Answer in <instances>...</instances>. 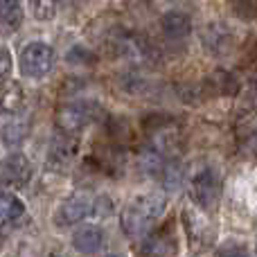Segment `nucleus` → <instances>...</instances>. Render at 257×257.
<instances>
[{"label":"nucleus","mask_w":257,"mask_h":257,"mask_svg":"<svg viewBox=\"0 0 257 257\" xmlns=\"http://www.w3.org/2000/svg\"><path fill=\"white\" fill-rule=\"evenodd\" d=\"M48 257H63V255H59V253H52V255H48Z\"/></svg>","instance_id":"4be33fe9"},{"label":"nucleus","mask_w":257,"mask_h":257,"mask_svg":"<svg viewBox=\"0 0 257 257\" xmlns=\"http://www.w3.org/2000/svg\"><path fill=\"white\" fill-rule=\"evenodd\" d=\"M79 154V138L72 133L59 131L52 138L48 149V165L52 169H66L68 165L75 160V156Z\"/></svg>","instance_id":"1a4fd4ad"},{"label":"nucleus","mask_w":257,"mask_h":257,"mask_svg":"<svg viewBox=\"0 0 257 257\" xmlns=\"http://www.w3.org/2000/svg\"><path fill=\"white\" fill-rule=\"evenodd\" d=\"M165 208H167V199L163 194L149 192V194L133 196L120 214L122 230L128 237H145L147 232H151L156 221L163 217Z\"/></svg>","instance_id":"f257e3e1"},{"label":"nucleus","mask_w":257,"mask_h":257,"mask_svg":"<svg viewBox=\"0 0 257 257\" xmlns=\"http://www.w3.org/2000/svg\"><path fill=\"white\" fill-rule=\"evenodd\" d=\"M176 253V235L172 232V223L158 228L156 232H147L138 244L140 257H167Z\"/></svg>","instance_id":"6e6552de"},{"label":"nucleus","mask_w":257,"mask_h":257,"mask_svg":"<svg viewBox=\"0 0 257 257\" xmlns=\"http://www.w3.org/2000/svg\"><path fill=\"white\" fill-rule=\"evenodd\" d=\"M106 257H124V255H106Z\"/></svg>","instance_id":"5701e85b"},{"label":"nucleus","mask_w":257,"mask_h":257,"mask_svg":"<svg viewBox=\"0 0 257 257\" xmlns=\"http://www.w3.org/2000/svg\"><path fill=\"white\" fill-rule=\"evenodd\" d=\"M27 133H30V126L25 122H9L7 126L3 128V145L14 149V147H21L25 142Z\"/></svg>","instance_id":"f3484780"},{"label":"nucleus","mask_w":257,"mask_h":257,"mask_svg":"<svg viewBox=\"0 0 257 257\" xmlns=\"http://www.w3.org/2000/svg\"><path fill=\"white\" fill-rule=\"evenodd\" d=\"M102 115H104V111L99 108V104L95 99H77V102L63 104L57 111V126H59V131L77 136L86 126L97 122Z\"/></svg>","instance_id":"7ed1b4c3"},{"label":"nucleus","mask_w":257,"mask_h":257,"mask_svg":"<svg viewBox=\"0 0 257 257\" xmlns=\"http://www.w3.org/2000/svg\"><path fill=\"white\" fill-rule=\"evenodd\" d=\"M214 257H248V250L239 239H228L214 250Z\"/></svg>","instance_id":"6ab92c4d"},{"label":"nucleus","mask_w":257,"mask_h":257,"mask_svg":"<svg viewBox=\"0 0 257 257\" xmlns=\"http://www.w3.org/2000/svg\"><path fill=\"white\" fill-rule=\"evenodd\" d=\"M25 108V90L18 81H9L0 90V111L5 115H18Z\"/></svg>","instance_id":"f8f14e48"},{"label":"nucleus","mask_w":257,"mask_h":257,"mask_svg":"<svg viewBox=\"0 0 257 257\" xmlns=\"http://www.w3.org/2000/svg\"><path fill=\"white\" fill-rule=\"evenodd\" d=\"M23 25V7L18 0H0V30L3 32H18Z\"/></svg>","instance_id":"4468645a"},{"label":"nucleus","mask_w":257,"mask_h":257,"mask_svg":"<svg viewBox=\"0 0 257 257\" xmlns=\"http://www.w3.org/2000/svg\"><path fill=\"white\" fill-rule=\"evenodd\" d=\"M205 81H208L205 88L210 90V95H230L232 97V95L239 93V81H237L235 77H232L230 72H226V70L212 72Z\"/></svg>","instance_id":"2eb2a0df"},{"label":"nucleus","mask_w":257,"mask_h":257,"mask_svg":"<svg viewBox=\"0 0 257 257\" xmlns=\"http://www.w3.org/2000/svg\"><path fill=\"white\" fill-rule=\"evenodd\" d=\"M66 59H68L70 63H79V66H81V63H93L97 57H95V54L90 52L88 48H81V45H75V48H72L70 52H68V57H66Z\"/></svg>","instance_id":"aec40b11"},{"label":"nucleus","mask_w":257,"mask_h":257,"mask_svg":"<svg viewBox=\"0 0 257 257\" xmlns=\"http://www.w3.org/2000/svg\"><path fill=\"white\" fill-rule=\"evenodd\" d=\"M25 214V203L12 192H0V223L14 221Z\"/></svg>","instance_id":"dca6fc26"},{"label":"nucleus","mask_w":257,"mask_h":257,"mask_svg":"<svg viewBox=\"0 0 257 257\" xmlns=\"http://www.w3.org/2000/svg\"><path fill=\"white\" fill-rule=\"evenodd\" d=\"M201 41H203V48L208 54H214V57H223L232 50L235 45V36H232V30L223 23H210L205 25L203 34H201Z\"/></svg>","instance_id":"9d476101"},{"label":"nucleus","mask_w":257,"mask_h":257,"mask_svg":"<svg viewBox=\"0 0 257 257\" xmlns=\"http://www.w3.org/2000/svg\"><path fill=\"white\" fill-rule=\"evenodd\" d=\"M181 221H183V228H185V235H187V248H190V255L199 257V255L208 253V250L214 246L217 228H214V223L210 221L201 210L190 208V205L183 208Z\"/></svg>","instance_id":"f03ea898"},{"label":"nucleus","mask_w":257,"mask_h":257,"mask_svg":"<svg viewBox=\"0 0 257 257\" xmlns=\"http://www.w3.org/2000/svg\"><path fill=\"white\" fill-rule=\"evenodd\" d=\"M190 196L194 205L203 212H214L221 201V176L214 167H203L192 176Z\"/></svg>","instance_id":"20e7f679"},{"label":"nucleus","mask_w":257,"mask_h":257,"mask_svg":"<svg viewBox=\"0 0 257 257\" xmlns=\"http://www.w3.org/2000/svg\"><path fill=\"white\" fill-rule=\"evenodd\" d=\"M102 241H104L102 228L93 226V223H86V226L77 228V232L72 235V246H75V250H79V253H84V255L97 253Z\"/></svg>","instance_id":"9b49d317"},{"label":"nucleus","mask_w":257,"mask_h":257,"mask_svg":"<svg viewBox=\"0 0 257 257\" xmlns=\"http://www.w3.org/2000/svg\"><path fill=\"white\" fill-rule=\"evenodd\" d=\"M95 210V199H90L88 194H72L70 199L61 201L54 212V223L59 228H68L75 223L84 221L86 217H90Z\"/></svg>","instance_id":"423d86ee"},{"label":"nucleus","mask_w":257,"mask_h":257,"mask_svg":"<svg viewBox=\"0 0 257 257\" xmlns=\"http://www.w3.org/2000/svg\"><path fill=\"white\" fill-rule=\"evenodd\" d=\"M32 178V165L25 154H14L5 156L0 160V187H25Z\"/></svg>","instance_id":"0eeeda50"},{"label":"nucleus","mask_w":257,"mask_h":257,"mask_svg":"<svg viewBox=\"0 0 257 257\" xmlns=\"http://www.w3.org/2000/svg\"><path fill=\"white\" fill-rule=\"evenodd\" d=\"M54 66V50L43 41H32L21 50L18 57V68L23 77L30 79H41L45 77Z\"/></svg>","instance_id":"39448f33"},{"label":"nucleus","mask_w":257,"mask_h":257,"mask_svg":"<svg viewBox=\"0 0 257 257\" xmlns=\"http://www.w3.org/2000/svg\"><path fill=\"white\" fill-rule=\"evenodd\" d=\"M63 3H75V0H63Z\"/></svg>","instance_id":"b1692460"},{"label":"nucleus","mask_w":257,"mask_h":257,"mask_svg":"<svg viewBox=\"0 0 257 257\" xmlns=\"http://www.w3.org/2000/svg\"><path fill=\"white\" fill-rule=\"evenodd\" d=\"M160 27L163 32L169 36V39H185L192 32V18L183 12H167L163 18H160Z\"/></svg>","instance_id":"ddd939ff"},{"label":"nucleus","mask_w":257,"mask_h":257,"mask_svg":"<svg viewBox=\"0 0 257 257\" xmlns=\"http://www.w3.org/2000/svg\"><path fill=\"white\" fill-rule=\"evenodd\" d=\"M12 66H14L12 52H9L7 48H3V45H0V81H3L5 77H9V72H12Z\"/></svg>","instance_id":"412c9836"},{"label":"nucleus","mask_w":257,"mask_h":257,"mask_svg":"<svg viewBox=\"0 0 257 257\" xmlns=\"http://www.w3.org/2000/svg\"><path fill=\"white\" fill-rule=\"evenodd\" d=\"M59 0H32V12L36 21H52L57 16Z\"/></svg>","instance_id":"a211bd4d"}]
</instances>
